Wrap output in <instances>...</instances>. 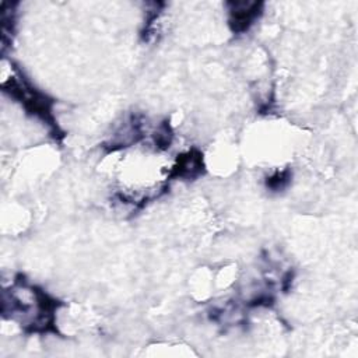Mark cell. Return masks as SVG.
<instances>
[{
	"label": "cell",
	"instance_id": "6da1fadb",
	"mask_svg": "<svg viewBox=\"0 0 358 358\" xmlns=\"http://www.w3.org/2000/svg\"><path fill=\"white\" fill-rule=\"evenodd\" d=\"M4 91L10 92V95L21 102V105L32 115L41 117L48 124L57 129L53 115H52V99H49L45 94L35 90L31 84L24 80L11 78L4 84Z\"/></svg>",
	"mask_w": 358,
	"mask_h": 358
},
{
	"label": "cell",
	"instance_id": "7a4b0ae2",
	"mask_svg": "<svg viewBox=\"0 0 358 358\" xmlns=\"http://www.w3.org/2000/svg\"><path fill=\"white\" fill-rule=\"evenodd\" d=\"M204 172L203 152L197 148H192L180 155H178L173 164L169 178H179L185 180H193Z\"/></svg>",
	"mask_w": 358,
	"mask_h": 358
},
{
	"label": "cell",
	"instance_id": "3957f363",
	"mask_svg": "<svg viewBox=\"0 0 358 358\" xmlns=\"http://www.w3.org/2000/svg\"><path fill=\"white\" fill-rule=\"evenodd\" d=\"M259 3H235V8L231 10L229 25L234 32H245L255 22L260 11Z\"/></svg>",
	"mask_w": 358,
	"mask_h": 358
},
{
	"label": "cell",
	"instance_id": "277c9868",
	"mask_svg": "<svg viewBox=\"0 0 358 358\" xmlns=\"http://www.w3.org/2000/svg\"><path fill=\"white\" fill-rule=\"evenodd\" d=\"M289 179H291V172L289 169H284V171H280V172H275L274 175H271L270 178H267L266 180V186L271 190H281L284 189L288 183H289Z\"/></svg>",
	"mask_w": 358,
	"mask_h": 358
}]
</instances>
